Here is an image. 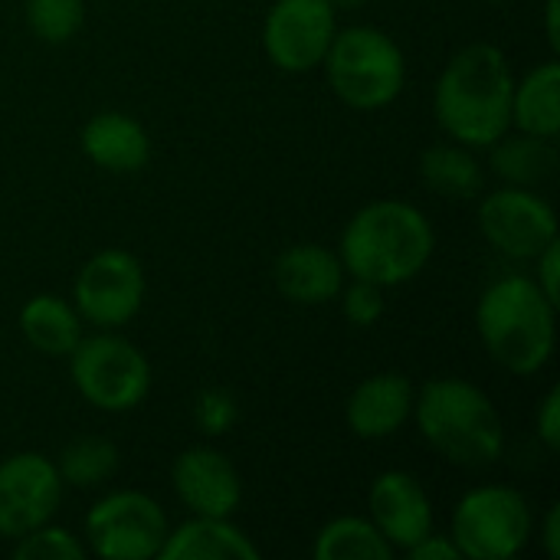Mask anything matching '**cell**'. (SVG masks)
<instances>
[{
  "label": "cell",
  "instance_id": "31",
  "mask_svg": "<svg viewBox=\"0 0 560 560\" xmlns=\"http://www.w3.org/2000/svg\"><path fill=\"white\" fill-rule=\"evenodd\" d=\"M407 555L413 560H456L459 558V551H456V545H453V538H446V535H427V538H420L413 548H407Z\"/></svg>",
  "mask_w": 560,
  "mask_h": 560
},
{
  "label": "cell",
  "instance_id": "24",
  "mask_svg": "<svg viewBox=\"0 0 560 560\" xmlns=\"http://www.w3.org/2000/svg\"><path fill=\"white\" fill-rule=\"evenodd\" d=\"M56 469H59L62 482H69L75 489H95L115 476L118 450H115V443H108L102 436H82L62 450Z\"/></svg>",
  "mask_w": 560,
  "mask_h": 560
},
{
  "label": "cell",
  "instance_id": "10",
  "mask_svg": "<svg viewBox=\"0 0 560 560\" xmlns=\"http://www.w3.org/2000/svg\"><path fill=\"white\" fill-rule=\"evenodd\" d=\"M335 33L331 0H276L262 23V49L282 72H308L325 62Z\"/></svg>",
  "mask_w": 560,
  "mask_h": 560
},
{
  "label": "cell",
  "instance_id": "5",
  "mask_svg": "<svg viewBox=\"0 0 560 560\" xmlns=\"http://www.w3.org/2000/svg\"><path fill=\"white\" fill-rule=\"evenodd\" d=\"M325 69L335 95L361 112L390 105L407 82L404 49L377 26H348L335 33Z\"/></svg>",
  "mask_w": 560,
  "mask_h": 560
},
{
  "label": "cell",
  "instance_id": "11",
  "mask_svg": "<svg viewBox=\"0 0 560 560\" xmlns=\"http://www.w3.org/2000/svg\"><path fill=\"white\" fill-rule=\"evenodd\" d=\"M479 226L486 240L509 259H535L558 240L555 207L528 187H505L482 200Z\"/></svg>",
  "mask_w": 560,
  "mask_h": 560
},
{
  "label": "cell",
  "instance_id": "15",
  "mask_svg": "<svg viewBox=\"0 0 560 560\" xmlns=\"http://www.w3.org/2000/svg\"><path fill=\"white\" fill-rule=\"evenodd\" d=\"M413 384L404 374H374L354 387L345 407L348 430L358 440H387L394 436L413 413Z\"/></svg>",
  "mask_w": 560,
  "mask_h": 560
},
{
  "label": "cell",
  "instance_id": "35",
  "mask_svg": "<svg viewBox=\"0 0 560 560\" xmlns=\"http://www.w3.org/2000/svg\"><path fill=\"white\" fill-rule=\"evenodd\" d=\"M489 3H502V0H489Z\"/></svg>",
  "mask_w": 560,
  "mask_h": 560
},
{
  "label": "cell",
  "instance_id": "28",
  "mask_svg": "<svg viewBox=\"0 0 560 560\" xmlns=\"http://www.w3.org/2000/svg\"><path fill=\"white\" fill-rule=\"evenodd\" d=\"M338 299H341L345 318L351 325H358V328H368V325H374L384 315V289L374 285V282L354 279V285L351 289H341Z\"/></svg>",
  "mask_w": 560,
  "mask_h": 560
},
{
  "label": "cell",
  "instance_id": "19",
  "mask_svg": "<svg viewBox=\"0 0 560 560\" xmlns=\"http://www.w3.org/2000/svg\"><path fill=\"white\" fill-rule=\"evenodd\" d=\"M20 331L33 351L46 358H69L82 341V318L56 295H36L20 308Z\"/></svg>",
  "mask_w": 560,
  "mask_h": 560
},
{
  "label": "cell",
  "instance_id": "3",
  "mask_svg": "<svg viewBox=\"0 0 560 560\" xmlns=\"http://www.w3.org/2000/svg\"><path fill=\"white\" fill-rule=\"evenodd\" d=\"M476 328L495 364L528 377L538 374L558 338V305L528 276H505L492 282L476 308Z\"/></svg>",
  "mask_w": 560,
  "mask_h": 560
},
{
  "label": "cell",
  "instance_id": "21",
  "mask_svg": "<svg viewBox=\"0 0 560 560\" xmlns=\"http://www.w3.org/2000/svg\"><path fill=\"white\" fill-rule=\"evenodd\" d=\"M492 148V167L502 180H509L512 187H532L541 184L555 174L558 167V151L551 144V138H538V135H502Z\"/></svg>",
  "mask_w": 560,
  "mask_h": 560
},
{
  "label": "cell",
  "instance_id": "4",
  "mask_svg": "<svg viewBox=\"0 0 560 560\" xmlns=\"http://www.w3.org/2000/svg\"><path fill=\"white\" fill-rule=\"evenodd\" d=\"M413 417L423 440L456 466H492L505 450V427L476 384L463 377H436L413 397Z\"/></svg>",
  "mask_w": 560,
  "mask_h": 560
},
{
  "label": "cell",
  "instance_id": "18",
  "mask_svg": "<svg viewBox=\"0 0 560 560\" xmlns=\"http://www.w3.org/2000/svg\"><path fill=\"white\" fill-rule=\"evenodd\" d=\"M164 560H259V548L230 518H203L167 532L161 555Z\"/></svg>",
  "mask_w": 560,
  "mask_h": 560
},
{
  "label": "cell",
  "instance_id": "20",
  "mask_svg": "<svg viewBox=\"0 0 560 560\" xmlns=\"http://www.w3.org/2000/svg\"><path fill=\"white\" fill-rule=\"evenodd\" d=\"M512 125L525 135L558 138L560 131V66L551 59L532 69L512 92Z\"/></svg>",
  "mask_w": 560,
  "mask_h": 560
},
{
  "label": "cell",
  "instance_id": "26",
  "mask_svg": "<svg viewBox=\"0 0 560 560\" xmlns=\"http://www.w3.org/2000/svg\"><path fill=\"white\" fill-rule=\"evenodd\" d=\"M13 555L20 560H79L85 558V545L75 535H69L66 528H49V522H46V525L20 535Z\"/></svg>",
  "mask_w": 560,
  "mask_h": 560
},
{
  "label": "cell",
  "instance_id": "33",
  "mask_svg": "<svg viewBox=\"0 0 560 560\" xmlns=\"http://www.w3.org/2000/svg\"><path fill=\"white\" fill-rule=\"evenodd\" d=\"M558 16H560V0H548V3H545V26H548V43H551V49H560Z\"/></svg>",
  "mask_w": 560,
  "mask_h": 560
},
{
  "label": "cell",
  "instance_id": "25",
  "mask_svg": "<svg viewBox=\"0 0 560 560\" xmlns=\"http://www.w3.org/2000/svg\"><path fill=\"white\" fill-rule=\"evenodd\" d=\"M85 23L82 0H26V26L43 43H69Z\"/></svg>",
  "mask_w": 560,
  "mask_h": 560
},
{
  "label": "cell",
  "instance_id": "6",
  "mask_svg": "<svg viewBox=\"0 0 560 560\" xmlns=\"http://www.w3.org/2000/svg\"><path fill=\"white\" fill-rule=\"evenodd\" d=\"M69 371L75 390L105 413H128L144 404L151 390L148 358L118 335L82 338L69 354Z\"/></svg>",
  "mask_w": 560,
  "mask_h": 560
},
{
  "label": "cell",
  "instance_id": "34",
  "mask_svg": "<svg viewBox=\"0 0 560 560\" xmlns=\"http://www.w3.org/2000/svg\"><path fill=\"white\" fill-rule=\"evenodd\" d=\"M331 3H351V7H358V3H364V0H331Z\"/></svg>",
  "mask_w": 560,
  "mask_h": 560
},
{
  "label": "cell",
  "instance_id": "14",
  "mask_svg": "<svg viewBox=\"0 0 560 560\" xmlns=\"http://www.w3.org/2000/svg\"><path fill=\"white\" fill-rule=\"evenodd\" d=\"M371 522L390 541V548L407 551L433 532V502L427 489L410 472H384L368 492Z\"/></svg>",
  "mask_w": 560,
  "mask_h": 560
},
{
  "label": "cell",
  "instance_id": "27",
  "mask_svg": "<svg viewBox=\"0 0 560 560\" xmlns=\"http://www.w3.org/2000/svg\"><path fill=\"white\" fill-rule=\"evenodd\" d=\"M236 417H240V407H236L233 394H230V390H220V387L203 390V394L197 397V404H194V423H197L207 436H223V433H230V427L236 423Z\"/></svg>",
  "mask_w": 560,
  "mask_h": 560
},
{
  "label": "cell",
  "instance_id": "16",
  "mask_svg": "<svg viewBox=\"0 0 560 560\" xmlns=\"http://www.w3.org/2000/svg\"><path fill=\"white\" fill-rule=\"evenodd\" d=\"M272 282L295 305H325L345 289V266L331 249L318 243H299L279 253Z\"/></svg>",
  "mask_w": 560,
  "mask_h": 560
},
{
  "label": "cell",
  "instance_id": "32",
  "mask_svg": "<svg viewBox=\"0 0 560 560\" xmlns=\"http://www.w3.org/2000/svg\"><path fill=\"white\" fill-rule=\"evenodd\" d=\"M541 541H545V551H548V558H558L560 555V509L555 505L551 512H548V518H545V535H541Z\"/></svg>",
  "mask_w": 560,
  "mask_h": 560
},
{
  "label": "cell",
  "instance_id": "23",
  "mask_svg": "<svg viewBox=\"0 0 560 560\" xmlns=\"http://www.w3.org/2000/svg\"><path fill=\"white\" fill-rule=\"evenodd\" d=\"M420 177L430 190L443 197H476L482 190V167L466 151V144H433L420 158Z\"/></svg>",
  "mask_w": 560,
  "mask_h": 560
},
{
  "label": "cell",
  "instance_id": "22",
  "mask_svg": "<svg viewBox=\"0 0 560 560\" xmlns=\"http://www.w3.org/2000/svg\"><path fill=\"white\" fill-rule=\"evenodd\" d=\"M315 560H390L394 548L368 518H335L328 522L312 545Z\"/></svg>",
  "mask_w": 560,
  "mask_h": 560
},
{
  "label": "cell",
  "instance_id": "30",
  "mask_svg": "<svg viewBox=\"0 0 560 560\" xmlns=\"http://www.w3.org/2000/svg\"><path fill=\"white\" fill-rule=\"evenodd\" d=\"M535 262H538V276H535V282H538V289L560 305V243H548L538 256H535Z\"/></svg>",
  "mask_w": 560,
  "mask_h": 560
},
{
  "label": "cell",
  "instance_id": "7",
  "mask_svg": "<svg viewBox=\"0 0 560 560\" xmlns=\"http://www.w3.org/2000/svg\"><path fill=\"white\" fill-rule=\"evenodd\" d=\"M453 545L459 558L509 560L532 538V509L509 486H482L459 499L453 512Z\"/></svg>",
  "mask_w": 560,
  "mask_h": 560
},
{
  "label": "cell",
  "instance_id": "1",
  "mask_svg": "<svg viewBox=\"0 0 560 560\" xmlns=\"http://www.w3.org/2000/svg\"><path fill=\"white\" fill-rule=\"evenodd\" d=\"M512 92L515 75L505 52L492 43H472L446 62L436 82V121L453 141L489 148L512 128Z\"/></svg>",
  "mask_w": 560,
  "mask_h": 560
},
{
  "label": "cell",
  "instance_id": "17",
  "mask_svg": "<svg viewBox=\"0 0 560 560\" xmlns=\"http://www.w3.org/2000/svg\"><path fill=\"white\" fill-rule=\"evenodd\" d=\"M85 158L112 174H135L151 158V141L141 121L125 112H98L82 128Z\"/></svg>",
  "mask_w": 560,
  "mask_h": 560
},
{
  "label": "cell",
  "instance_id": "2",
  "mask_svg": "<svg viewBox=\"0 0 560 560\" xmlns=\"http://www.w3.org/2000/svg\"><path fill=\"white\" fill-rule=\"evenodd\" d=\"M433 246L436 236L423 210L404 200H377L348 220L338 256L354 279L390 289L417 279L427 269Z\"/></svg>",
  "mask_w": 560,
  "mask_h": 560
},
{
  "label": "cell",
  "instance_id": "9",
  "mask_svg": "<svg viewBox=\"0 0 560 560\" xmlns=\"http://www.w3.org/2000/svg\"><path fill=\"white\" fill-rule=\"evenodd\" d=\"M72 299L79 318L102 331L128 325L144 302V269L128 249H102L79 269Z\"/></svg>",
  "mask_w": 560,
  "mask_h": 560
},
{
  "label": "cell",
  "instance_id": "12",
  "mask_svg": "<svg viewBox=\"0 0 560 560\" xmlns=\"http://www.w3.org/2000/svg\"><path fill=\"white\" fill-rule=\"evenodd\" d=\"M62 499L56 463L39 453H16L0 463V535L20 538L46 525Z\"/></svg>",
  "mask_w": 560,
  "mask_h": 560
},
{
  "label": "cell",
  "instance_id": "13",
  "mask_svg": "<svg viewBox=\"0 0 560 560\" xmlns=\"http://www.w3.org/2000/svg\"><path fill=\"white\" fill-rule=\"evenodd\" d=\"M171 482L177 499L203 518H230L243 502V482L233 463L210 450L190 446L171 466Z\"/></svg>",
  "mask_w": 560,
  "mask_h": 560
},
{
  "label": "cell",
  "instance_id": "8",
  "mask_svg": "<svg viewBox=\"0 0 560 560\" xmlns=\"http://www.w3.org/2000/svg\"><path fill=\"white\" fill-rule=\"evenodd\" d=\"M164 509L144 492H112L85 515L89 548L105 560H148L167 538Z\"/></svg>",
  "mask_w": 560,
  "mask_h": 560
},
{
  "label": "cell",
  "instance_id": "29",
  "mask_svg": "<svg viewBox=\"0 0 560 560\" xmlns=\"http://www.w3.org/2000/svg\"><path fill=\"white\" fill-rule=\"evenodd\" d=\"M535 433L545 443V450H560V390L551 387L535 413Z\"/></svg>",
  "mask_w": 560,
  "mask_h": 560
}]
</instances>
